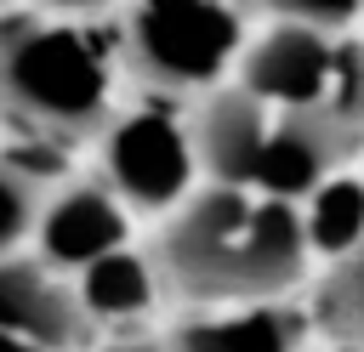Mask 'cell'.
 <instances>
[{"instance_id": "cell-10", "label": "cell", "mask_w": 364, "mask_h": 352, "mask_svg": "<svg viewBox=\"0 0 364 352\" xmlns=\"http://www.w3.org/2000/svg\"><path fill=\"white\" fill-rule=\"evenodd\" d=\"M301 318L284 301H245V307H199L188 324L165 335V352H296Z\"/></svg>"}, {"instance_id": "cell-9", "label": "cell", "mask_w": 364, "mask_h": 352, "mask_svg": "<svg viewBox=\"0 0 364 352\" xmlns=\"http://www.w3.org/2000/svg\"><path fill=\"white\" fill-rule=\"evenodd\" d=\"M188 119H193V148H199V170H205V182L250 187L262 136H267V125H273V108L256 102V97L233 79V85L205 91L199 114H188Z\"/></svg>"}, {"instance_id": "cell-8", "label": "cell", "mask_w": 364, "mask_h": 352, "mask_svg": "<svg viewBox=\"0 0 364 352\" xmlns=\"http://www.w3.org/2000/svg\"><path fill=\"white\" fill-rule=\"evenodd\" d=\"M131 244V210L125 199L97 176V182H63L46 193L40 221H34V255L51 261L57 273H80L97 255Z\"/></svg>"}, {"instance_id": "cell-3", "label": "cell", "mask_w": 364, "mask_h": 352, "mask_svg": "<svg viewBox=\"0 0 364 352\" xmlns=\"http://www.w3.org/2000/svg\"><path fill=\"white\" fill-rule=\"evenodd\" d=\"M125 68L154 97L216 91L245 51V17L228 0H131L119 17Z\"/></svg>"}, {"instance_id": "cell-6", "label": "cell", "mask_w": 364, "mask_h": 352, "mask_svg": "<svg viewBox=\"0 0 364 352\" xmlns=\"http://www.w3.org/2000/svg\"><path fill=\"white\" fill-rule=\"evenodd\" d=\"M358 142H364V136L347 131L341 119H330L324 108H273V125H267V136H262L250 187L301 204L324 176H336V170L347 165V153H353Z\"/></svg>"}, {"instance_id": "cell-2", "label": "cell", "mask_w": 364, "mask_h": 352, "mask_svg": "<svg viewBox=\"0 0 364 352\" xmlns=\"http://www.w3.org/2000/svg\"><path fill=\"white\" fill-rule=\"evenodd\" d=\"M119 62V34L102 40V28L80 17H46L34 6L11 11L0 17V119L74 148L114 119Z\"/></svg>"}, {"instance_id": "cell-17", "label": "cell", "mask_w": 364, "mask_h": 352, "mask_svg": "<svg viewBox=\"0 0 364 352\" xmlns=\"http://www.w3.org/2000/svg\"><path fill=\"white\" fill-rule=\"evenodd\" d=\"M97 352H165V341H142V335H119V341H97Z\"/></svg>"}, {"instance_id": "cell-20", "label": "cell", "mask_w": 364, "mask_h": 352, "mask_svg": "<svg viewBox=\"0 0 364 352\" xmlns=\"http://www.w3.org/2000/svg\"><path fill=\"white\" fill-rule=\"evenodd\" d=\"M358 6H364V0H358Z\"/></svg>"}, {"instance_id": "cell-19", "label": "cell", "mask_w": 364, "mask_h": 352, "mask_svg": "<svg viewBox=\"0 0 364 352\" xmlns=\"http://www.w3.org/2000/svg\"><path fill=\"white\" fill-rule=\"evenodd\" d=\"M324 352H364V346H353V341H330Z\"/></svg>"}, {"instance_id": "cell-18", "label": "cell", "mask_w": 364, "mask_h": 352, "mask_svg": "<svg viewBox=\"0 0 364 352\" xmlns=\"http://www.w3.org/2000/svg\"><path fill=\"white\" fill-rule=\"evenodd\" d=\"M0 352H46V346H34V341H23V335L0 329Z\"/></svg>"}, {"instance_id": "cell-7", "label": "cell", "mask_w": 364, "mask_h": 352, "mask_svg": "<svg viewBox=\"0 0 364 352\" xmlns=\"http://www.w3.org/2000/svg\"><path fill=\"white\" fill-rule=\"evenodd\" d=\"M336 40L307 23H273L239 51V85L267 108H318L336 68Z\"/></svg>"}, {"instance_id": "cell-13", "label": "cell", "mask_w": 364, "mask_h": 352, "mask_svg": "<svg viewBox=\"0 0 364 352\" xmlns=\"http://www.w3.org/2000/svg\"><path fill=\"white\" fill-rule=\"evenodd\" d=\"M313 324L330 341L364 346V244L341 261H324V278L313 290Z\"/></svg>"}, {"instance_id": "cell-5", "label": "cell", "mask_w": 364, "mask_h": 352, "mask_svg": "<svg viewBox=\"0 0 364 352\" xmlns=\"http://www.w3.org/2000/svg\"><path fill=\"white\" fill-rule=\"evenodd\" d=\"M0 329L46 346V352H97V324L80 307L68 273L40 261L34 250L0 255Z\"/></svg>"}, {"instance_id": "cell-12", "label": "cell", "mask_w": 364, "mask_h": 352, "mask_svg": "<svg viewBox=\"0 0 364 352\" xmlns=\"http://www.w3.org/2000/svg\"><path fill=\"white\" fill-rule=\"evenodd\" d=\"M301 233L313 261H341L364 244V176L358 170H336L324 176L307 199H301Z\"/></svg>"}, {"instance_id": "cell-4", "label": "cell", "mask_w": 364, "mask_h": 352, "mask_svg": "<svg viewBox=\"0 0 364 352\" xmlns=\"http://www.w3.org/2000/svg\"><path fill=\"white\" fill-rule=\"evenodd\" d=\"M97 142H102V182L125 199L131 216H171L205 176L193 119L176 114L165 97L114 114L97 131Z\"/></svg>"}, {"instance_id": "cell-1", "label": "cell", "mask_w": 364, "mask_h": 352, "mask_svg": "<svg viewBox=\"0 0 364 352\" xmlns=\"http://www.w3.org/2000/svg\"><path fill=\"white\" fill-rule=\"evenodd\" d=\"M154 261L171 295L193 307H245L284 301L307 278L313 250L301 233V204L256 187L199 182L165 216Z\"/></svg>"}, {"instance_id": "cell-16", "label": "cell", "mask_w": 364, "mask_h": 352, "mask_svg": "<svg viewBox=\"0 0 364 352\" xmlns=\"http://www.w3.org/2000/svg\"><path fill=\"white\" fill-rule=\"evenodd\" d=\"M34 11H46V17H80V23H91V17H102L108 6H119V0H28Z\"/></svg>"}, {"instance_id": "cell-11", "label": "cell", "mask_w": 364, "mask_h": 352, "mask_svg": "<svg viewBox=\"0 0 364 352\" xmlns=\"http://www.w3.org/2000/svg\"><path fill=\"white\" fill-rule=\"evenodd\" d=\"M74 290H80V307L91 312L97 329H125V324H136V318L154 312V301L165 295V278H159L154 250L119 244V250L97 255L91 267H80Z\"/></svg>"}, {"instance_id": "cell-14", "label": "cell", "mask_w": 364, "mask_h": 352, "mask_svg": "<svg viewBox=\"0 0 364 352\" xmlns=\"http://www.w3.org/2000/svg\"><path fill=\"white\" fill-rule=\"evenodd\" d=\"M40 204H46V187L0 159V255H17L23 244H34Z\"/></svg>"}, {"instance_id": "cell-15", "label": "cell", "mask_w": 364, "mask_h": 352, "mask_svg": "<svg viewBox=\"0 0 364 352\" xmlns=\"http://www.w3.org/2000/svg\"><path fill=\"white\" fill-rule=\"evenodd\" d=\"M273 23H307V28H324V34H347L353 17L364 11L358 0H256Z\"/></svg>"}]
</instances>
